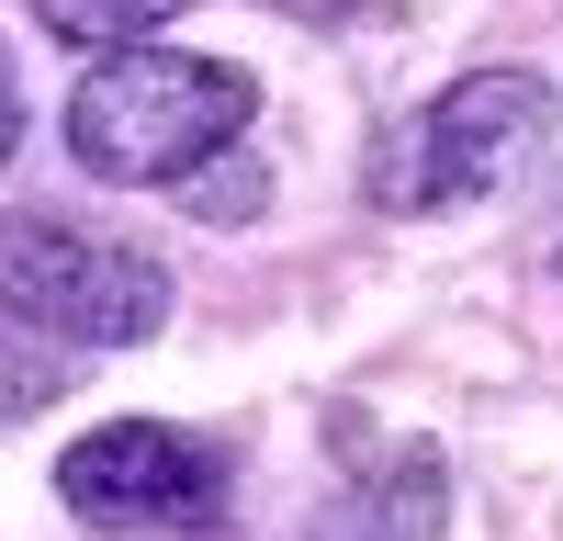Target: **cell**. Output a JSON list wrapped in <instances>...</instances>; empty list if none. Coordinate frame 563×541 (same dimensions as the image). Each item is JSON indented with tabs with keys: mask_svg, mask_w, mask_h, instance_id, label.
Wrapping results in <instances>:
<instances>
[{
	"mask_svg": "<svg viewBox=\"0 0 563 541\" xmlns=\"http://www.w3.org/2000/svg\"><path fill=\"white\" fill-rule=\"evenodd\" d=\"M260 113V79L180 45H102V68L68 102V147L90 180H192L225 135Z\"/></svg>",
	"mask_w": 563,
	"mask_h": 541,
	"instance_id": "cell-1",
	"label": "cell"
},
{
	"mask_svg": "<svg viewBox=\"0 0 563 541\" xmlns=\"http://www.w3.org/2000/svg\"><path fill=\"white\" fill-rule=\"evenodd\" d=\"M552 124H563V90L541 68H474V79H451L429 113H406L384 147H372V203L384 214L485 203L552 147Z\"/></svg>",
	"mask_w": 563,
	"mask_h": 541,
	"instance_id": "cell-2",
	"label": "cell"
},
{
	"mask_svg": "<svg viewBox=\"0 0 563 541\" xmlns=\"http://www.w3.org/2000/svg\"><path fill=\"white\" fill-rule=\"evenodd\" d=\"M0 316L68 350H135L169 328V270L124 238H90L68 214H0Z\"/></svg>",
	"mask_w": 563,
	"mask_h": 541,
	"instance_id": "cell-3",
	"label": "cell"
},
{
	"mask_svg": "<svg viewBox=\"0 0 563 541\" xmlns=\"http://www.w3.org/2000/svg\"><path fill=\"white\" fill-rule=\"evenodd\" d=\"M57 496L113 541H225L238 463H225V440H192L169 418H113L57 451Z\"/></svg>",
	"mask_w": 563,
	"mask_h": 541,
	"instance_id": "cell-4",
	"label": "cell"
},
{
	"mask_svg": "<svg viewBox=\"0 0 563 541\" xmlns=\"http://www.w3.org/2000/svg\"><path fill=\"white\" fill-rule=\"evenodd\" d=\"M440 530H451V474H440V451H395V463H372L305 541H440Z\"/></svg>",
	"mask_w": 563,
	"mask_h": 541,
	"instance_id": "cell-5",
	"label": "cell"
},
{
	"mask_svg": "<svg viewBox=\"0 0 563 541\" xmlns=\"http://www.w3.org/2000/svg\"><path fill=\"white\" fill-rule=\"evenodd\" d=\"M23 12L57 34V45H90V57H102V45H135L147 23H169L180 0H23Z\"/></svg>",
	"mask_w": 563,
	"mask_h": 541,
	"instance_id": "cell-6",
	"label": "cell"
},
{
	"mask_svg": "<svg viewBox=\"0 0 563 541\" xmlns=\"http://www.w3.org/2000/svg\"><path fill=\"white\" fill-rule=\"evenodd\" d=\"M180 203H192V214H214V225H238V214H260V169L238 158L225 180H180Z\"/></svg>",
	"mask_w": 563,
	"mask_h": 541,
	"instance_id": "cell-7",
	"label": "cell"
},
{
	"mask_svg": "<svg viewBox=\"0 0 563 541\" xmlns=\"http://www.w3.org/2000/svg\"><path fill=\"white\" fill-rule=\"evenodd\" d=\"M23 147V90H12V68H0V158Z\"/></svg>",
	"mask_w": 563,
	"mask_h": 541,
	"instance_id": "cell-8",
	"label": "cell"
}]
</instances>
